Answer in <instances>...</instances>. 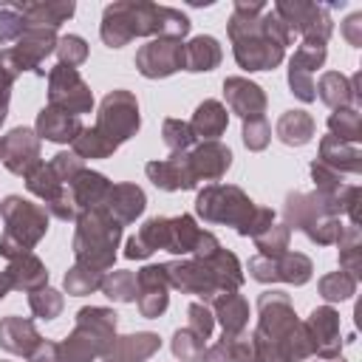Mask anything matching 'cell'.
Segmentation results:
<instances>
[{"label":"cell","instance_id":"obj_39","mask_svg":"<svg viewBox=\"0 0 362 362\" xmlns=\"http://www.w3.org/2000/svg\"><path fill=\"white\" fill-rule=\"evenodd\" d=\"M189 331L198 334L201 339L209 337V331H212V314H209V308H204L201 303H192V305H189Z\"/></svg>","mask_w":362,"mask_h":362},{"label":"cell","instance_id":"obj_22","mask_svg":"<svg viewBox=\"0 0 362 362\" xmlns=\"http://www.w3.org/2000/svg\"><path fill=\"white\" fill-rule=\"evenodd\" d=\"M320 164L328 167L337 175H339V167H348L351 173H356L359 170V150L354 144H345V141L328 136V139H322V158H320Z\"/></svg>","mask_w":362,"mask_h":362},{"label":"cell","instance_id":"obj_12","mask_svg":"<svg viewBox=\"0 0 362 362\" xmlns=\"http://www.w3.org/2000/svg\"><path fill=\"white\" fill-rule=\"evenodd\" d=\"M223 93H226V102L235 113L246 116V119H255L263 113L266 107V96L263 90L255 85V82H246V79H226L223 82Z\"/></svg>","mask_w":362,"mask_h":362},{"label":"cell","instance_id":"obj_3","mask_svg":"<svg viewBox=\"0 0 362 362\" xmlns=\"http://www.w3.org/2000/svg\"><path fill=\"white\" fill-rule=\"evenodd\" d=\"M195 209L201 218H206L212 223H232L240 232L255 206L238 187H209L198 195Z\"/></svg>","mask_w":362,"mask_h":362},{"label":"cell","instance_id":"obj_10","mask_svg":"<svg viewBox=\"0 0 362 362\" xmlns=\"http://www.w3.org/2000/svg\"><path fill=\"white\" fill-rule=\"evenodd\" d=\"M141 294H139V308L144 317H158L167 308V272L164 266H147L136 277Z\"/></svg>","mask_w":362,"mask_h":362},{"label":"cell","instance_id":"obj_21","mask_svg":"<svg viewBox=\"0 0 362 362\" xmlns=\"http://www.w3.org/2000/svg\"><path fill=\"white\" fill-rule=\"evenodd\" d=\"M221 62V48L212 37H195L184 45V68L187 71H212Z\"/></svg>","mask_w":362,"mask_h":362},{"label":"cell","instance_id":"obj_32","mask_svg":"<svg viewBox=\"0 0 362 362\" xmlns=\"http://www.w3.org/2000/svg\"><path fill=\"white\" fill-rule=\"evenodd\" d=\"M288 246V226H269L266 232L257 235V249L263 257H283Z\"/></svg>","mask_w":362,"mask_h":362},{"label":"cell","instance_id":"obj_13","mask_svg":"<svg viewBox=\"0 0 362 362\" xmlns=\"http://www.w3.org/2000/svg\"><path fill=\"white\" fill-rule=\"evenodd\" d=\"M37 133L48 141H74L82 133L79 116L59 110V107H42V113L37 116Z\"/></svg>","mask_w":362,"mask_h":362},{"label":"cell","instance_id":"obj_5","mask_svg":"<svg viewBox=\"0 0 362 362\" xmlns=\"http://www.w3.org/2000/svg\"><path fill=\"white\" fill-rule=\"evenodd\" d=\"M274 14L288 25V31L305 34V42H320L325 45L331 34V17L322 6H303V3H277Z\"/></svg>","mask_w":362,"mask_h":362},{"label":"cell","instance_id":"obj_15","mask_svg":"<svg viewBox=\"0 0 362 362\" xmlns=\"http://www.w3.org/2000/svg\"><path fill=\"white\" fill-rule=\"evenodd\" d=\"M0 345L11 354L31 356V351L40 345V337H37L34 325L25 322L23 317H8V320L0 322Z\"/></svg>","mask_w":362,"mask_h":362},{"label":"cell","instance_id":"obj_19","mask_svg":"<svg viewBox=\"0 0 362 362\" xmlns=\"http://www.w3.org/2000/svg\"><path fill=\"white\" fill-rule=\"evenodd\" d=\"M107 192H110V184H107V178L99 175V173H85V170H82V173L71 181V198H74V204H79V206H93L96 201L107 198Z\"/></svg>","mask_w":362,"mask_h":362},{"label":"cell","instance_id":"obj_27","mask_svg":"<svg viewBox=\"0 0 362 362\" xmlns=\"http://www.w3.org/2000/svg\"><path fill=\"white\" fill-rule=\"evenodd\" d=\"M74 150L82 158H105V156H110L116 150V144H110L99 130H82L74 139Z\"/></svg>","mask_w":362,"mask_h":362},{"label":"cell","instance_id":"obj_42","mask_svg":"<svg viewBox=\"0 0 362 362\" xmlns=\"http://www.w3.org/2000/svg\"><path fill=\"white\" fill-rule=\"evenodd\" d=\"M314 362H317V359H314ZM320 362H345V359H342V356H337V359H320Z\"/></svg>","mask_w":362,"mask_h":362},{"label":"cell","instance_id":"obj_31","mask_svg":"<svg viewBox=\"0 0 362 362\" xmlns=\"http://www.w3.org/2000/svg\"><path fill=\"white\" fill-rule=\"evenodd\" d=\"M173 354L181 362H198L204 356V339L198 334H192L189 328L187 331H175V337H173Z\"/></svg>","mask_w":362,"mask_h":362},{"label":"cell","instance_id":"obj_34","mask_svg":"<svg viewBox=\"0 0 362 362\" xmlns=\"http://www.w3.org/2000/svg\"><path fill=\"white\" fill-rule=\"evenodd\" d=\"M57 54H59V65H65V68H76V65L85 62V57H88V45H85L82 37L68 34V37L59 40Z\"/></svg>","mask_w":362,"mask_h":362},{"label":"cell","instance_id":"obj_2","mask_svg":"<svg viewBox=\"0 0 362 362\" xmlns=\"http://www.w3.org/2000/svg\"><path fill=\"white\" fill-rule=\"evenodd\" d=\"M119 223L110 218H102L99 212H88L79 218V229L74 238V252L82 266L105 269L113 263V249L119 240Z\"/></svg>","mask_w":362,"mask_h":362},{"label":"cell","instance_id":"obj_30","mask_svg":"<svg viewBox=\"0 0 362 362\" xmlns=\"http://www.w3.org/2000/svg\"><path fill=\"white\" fill-rule=\"evenodd\" d=\"M354 286H356V277H351L345 272H334L320 280V294L325 300H348L354 294Z\"/></svg>","mask_w":362,"mask_h":362},{"label":"cell","instance_id":"obj_35","mask_svg":"<svg viewBox=\"0 0 362 362\" xmlns=\"http://www.w3.org/2000/svg\"><path fill=\"white\" fill-rule=\"evenodd\" d=\"M31 308H34L37 317L54 320V317L62 311V297H59L57 291H51V288H40V291L31 294Z\"/></svg>","mask_w":362,"mask_h":362},{"label":"cell","instance_id":"obj_1","mask_svg":"<svg viewBox=\"0 0 362 362\" xmlns=\"http://www.w3.org/2000/svg\"><path fill=\"white\" fill-rule=\"evenodd\" d=\"M0 212H3V218L8 223L6 235L0 240V252L6 257H11V260L20 257V255H28V249L40 240V232H45V223H48L45 209L11 195V198L3 201Z\"/></svg>","mask_w":362,"mask_h":362},{"label":"cell","instance_id":"obj_14","mask_svg":"<svg viewBox=\"0 0 362 362\" xmlns=\"http://www.w3.org/2000/svg\"><path fill=\"white\" fill-rule=\"evenodd\" d=\"M189 158V167H192V175H195V181L198 178H221L226 170H229V164H232V153H229V147H223V144H218V141H206L204 147H198L192 156H187Z\"/></svg>","mask_w":362,"mask_h":362},{"label":"cell","instance_id":"obj_36","mask_svg":"<svg viewBox=\"0 0 362 362\" xmlns=\"http://www.w3.org/2000/svg\"><path fill=\"white\" fill-rule=\"evenodd\" d=\"M192 139H195V133H192V127L187 122H178V119H167L164 122V141H167V147L187 150L192 144Z\"/></svg>","mask_w":362,"mask_h":362},{"label":"cell","instance_id":"obj_8","mask_svg":"<svg viewBox=\"0 0 362 362\" xmlns=\"http://www.w3.org/2000/svg\"><path fill=\"white\" fill-rule=\"evenodd\" d=\"M37 156H40V144H37L31 130L17 127L0 139V161L17 175H28L40 164Z\"/></svg>","mask_w":362,"mask_h":362},{"label":"cell","instance_id":"obj_18","mask_svg":"<svg viewBox=\"0 0 362 362\" xmlns=\"http://www.w3.org/2000/svg\"><path fill=\"white\" fill-rule=\"evenodd\" d=\"M156 348H158V337H156V334H133V337H122L119 345L110 348L107 362H136V359H147Z\"/></svg>","mask_w":362,"mask_h":362},{"label":"cell","instance_id":"obj_9","mask_svg":"<svg viewBox=\"0 0 362 362\" xmlns=\"http://www.w3.org/2000/svg\"><path fill=\"white\" fill-rule=\"evenodd\" d=\"M255 280H286V283H305L311 277V260L303 255H283V257H255L249 263Z\"/></svg>","mask_w":362,"mask_h":362},{"label":"cell","instance_id":"obj_26","mask_svg":"<svg viewBox=\"0 0 362 362\" xmlns=\"http://www.w3.org/2000/svg\"><path fill=\"white\" fill-rule=\"evenodd\" d=\"M218 317H221L226 334H238V331H243L246 317H249L246 300L238 297V294H229V291H226V297H221V303H218Z\"/></svg>","mask_w":362,"mask_h":362},{"label":"cell","instance_id":"obj_37","mask_svg":"<svg viewBox=\"0 0 362 362\" xmlns=\"http://www.w3.org/2000/svg\"><path fill=\"white\" fill-rule=\"evenodd\" d=\"M269 139H272V130H269V124H266L263 116L246 119V124H243V141H246L249 150H263L269 144Z\"/></svg>","mask_w":362,"mask_h":362},{"label":"cell","instance_id":"obj_25","mask_svg":"<svg viewBox=\"0 0 362 362\" xmlns=\"http://www.w3.org/2000/svg\"><path fill=\"white\" fill-rule=\"evenodd\" d=\"M277 136L286 144H305L314 136V119L305 110H288L277 122Z\"/></svg>","mask_w":362,"mask_h":362},{"label":"cell","instance_id":"obj_16","mask_svg":"<svg viewBox=\"0 0 362 362\" xmlns=\"http://www.w3.org/2000/svg\"><path fill=\"white\" fill-rule=\"evenodd\" d=\"M107 209L113 215L116 223H127L133 221L141 209H144V192L133 184H119V187H110L107 192Z\"/></svg>","mask_w":362,"mask_h":362},{"label":"cell","instance_id":"obj_38","mask_svg":"<svg viewBox=\"0 0 362 362\" xmlns=\"http://www.w3.org/2000/svg\"><path fill=\"white\" fill-rule=\"evenodd\" d=\"M25 31V20L17 17L11 8H6L0 14V42H8V40H20Z\"/></svg>","mask_w":362,"mask_h":362},{"label":"cell","instance_id":"obj_7","mask_svg":"<svg viewBox=\"0 0 362 362\" xmlns=\"http://www.w3.org/2000/svg\"><path fill=\"white\" fill-rule=\"evenodd\" d=\"M136 65L144 76L156 79V76H167L178 68H184V45L173 37H164V40H156L150 45H144L136 57Z\"/></svg>","mask_w":362,"mask_h":362},{"label":"cell","instance_id":"obj_17","mask_svg":"<svg viewBox=\"0 0 362 362\" xmlns=\"http://www.w3.org/2000/svg\"><path fill=\"white\" fill-rule=\"evenodd\" d=\"M308 328L314 331L311 345L317 351H322V354H337L339 351V342H337L339 339V320L331 308H317L308 320Z\"/></svg>","mask_w":362,"mask_h":362},{"label":"cell","instance_id":"obj_11","mask_svg":"<svg viewBox=\"0 0 362 362\" xmlns=\"http://www.w3.org/2000/svg\"><path fill=\"white\" fill-rule=\"evenodd\" d=\"M147 175L161 189H189V187H195V175H192V167H189L187 156H173L167 161H153V164H147Z\"/></svg>","mask_w":362,"mask_h":362},{"label":"cell","instance_id":"obj_29","mask_svg":"<svg viewBox=\"0 0 362 362\" xmlns=\"http://www.w3.org/2000/svg\"><path fill=\"white\" fill-rule=\"evenodd\" d=\"M99 286H102V272H96V269H90V266L76 263V266L65 274V288H68V294H88V291H93V288H99Z\"/></svg>","mask_w":362,"mask_h":362},{"label":"cell","instance_id":"obj_23","mask_svg":"<svg viewBox=\"0 0 362 362\" xmlns=\"http://www.w3.org/2000/svg\"><path fill=\"white\" fill-rule=\"evenodd\" d=\"M192 133L195 136H204V139H218L221 133H223V127H226V110H223V105L221 102H204V105H198V110H195V116H192Z\"/></svg>","mask_w":362,"mask_h":362},{"label":"cell","instance_id":"obj_24","mask_svg":"<svg viewBox=\"0 0 362 362\" xmlns=\"http://www.w3.org/2000/svg\"><path fill=\"white\" fill-rule=\"evenodd\" d=\"M356 82H359V76H354L351 79V85H348V79L342 76V74H325L322 79H320V99L328 105V107H342L348 99H359L356 96Z\"/></svg>","mask_w":362,"mask_h":362},{"label":"cell","instance_id":"obj_6","mask_svg":"<svg viewBox=\"0 0 362 362\" xmlns=\"http://www.w3.org/2000/svg\"><path fill=\"white\" fill-rule=\"evenodd\" d=\"M51 105L59 107V110H68L74 116L90 110V105H93L90 90H88V85L79 79V74L74 68L57 65L51 71Z\"/></svg>","mask_w":362,"mask_h":362},{"label":"cell","instance_id":"obj_41","mask_svg":"<svg viewBox=\"0 0 362 362\" xmlns=\"http://www.w3.org/2000/svg\"><path fill=\"white\" fill-rule=\"evenodd\" d=\"M8 288H11V280H8V274L3 272V274H0V297H6Z\"/></svg>","mask_w":362,"mask_h":362},{"label":"cell","instance_id":"obj_20","mask_svg":"<svg viewBox=\"0 0 362 362\" xmlns=\"http://www.w3.org/2000/svg\"><path fill=\"white\" fill-rule=\"evenodd\" d=\"M6 274H8V280H11L14 288H37V286H42V283L48 280L45 266H42L34 255H20V257H14Z\"/></svg>","mask_w":362,"mask_h":362},{"label":"cell","instance_id":"obj_28","mask_svg":"<svg viewBox=\"0 0 362 362\" xmlns=\"http://www.w3.org/2000/svg\"><path fill=\"white\" fill-rule=\"evenodd\" d=\"M102 291H105L110 300L130 303V300H136V294H139L136 274H130V272H113L110 277L102 280Z\"/></svg>","mask_w":362,"mask_h":362},{"label":"cell","instance_id":"obj_4","mask_svg":"<svg viewBox=\"0 0 362 362\" xmlns=\"http://www.w3.org/2000/svg\"><path fill=\"white\" fill-rule=\"evenodd\" d=\"M96 130L110 141L119 144L130 139L139 130V105L127 90H113L102 102V113L96 122Z\"/></svg>","mask_w":362,"mask_h":362},{"label":"cell","instance_id":"obj_40","mask_svg":"<svg viewBox=\"0 0 362 362\" xmlns=\"http://www.w3.org/2000/svg\"><path fill=\"white\" fill-rule=\"evenodd\" d=\"M359 20H362V14H351V17H348V23H345V28H342V31H345V37H348V42H351V45H359V42H362V37H359V34H356V28H359V25H362V23H359Z\"/></svg>","mask_w":362,"mask_h":362},{"label":"cell","instance_id":"obj_33","mask_svg":"<svg viewBox=\"0 0 362 362\" xmlns=\"http://www.w3.org/2000/svg\"><path fill=\"white\" fill-rule=\"evenodd\" d=\"M328 127L334 130V139L339 141H356L359 139V113L356 110H339L328 119Z\"/></svg>","mask_w":362,"mask_h":362}]
</instances>
